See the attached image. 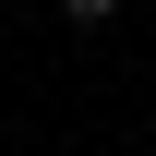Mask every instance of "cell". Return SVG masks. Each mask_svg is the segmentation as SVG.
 Wrapping results in <instances>:
<instances>
[{"instance_id":"obj_1","label":"cell","mask_w":156,"mask_h":156,"mask_svg":"<svg viewBox=\"0 0 156 156\" xmlns=\"http://www.w3.org/2000/svg\"><path fill=\"white\" fill-rule=\"evenodd\" d=\"M60 12H72V24H108V12H120V0H60Z\"/></svg>"}]
</instances>
